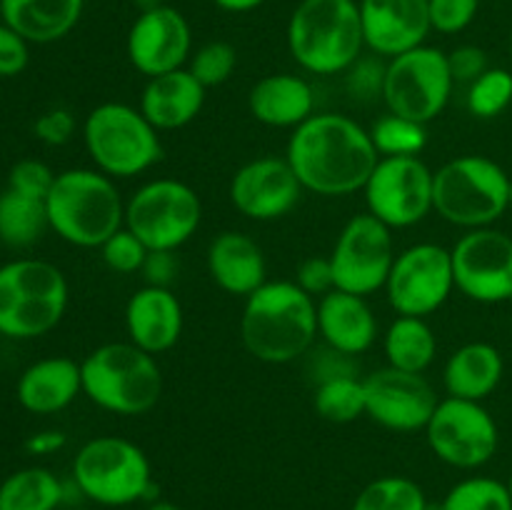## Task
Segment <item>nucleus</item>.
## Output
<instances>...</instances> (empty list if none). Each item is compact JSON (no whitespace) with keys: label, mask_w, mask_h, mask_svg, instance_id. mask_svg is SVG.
Returning <instances> with one entry per match:
<instances>
[{"label":"nucleus","mask_w":512,"mask_h":510,"mask_svg":"<svg viewBox=\"0 0 512 510\" xmlns=\"http://www.w3.org/2000/svg\"><path fill=\"white\" fill-rule=\"evenodd\" d=\"M455 290L483 305L510 303L512 298V235L505 230H465L450 248Z\"/></svg>","instance_id":"16"},{"label":"nucleus","mask_w":512,"mask_h":510,"mask_svg":"<svg viewBox=\"0 0 512 510\" xmlns=\"http://www.w3.org/2000/svg\"><path fill=\"white\" fill-rule=\"evenodd\" d=\"M45 200L28 198L5 188L0 193V243L8 248H30L48 230Z\"/></svg>","instance_id":"31"},{"label":"nucleus","mask_w":512,"mask_h":510,"mask_svg":"<svg viewBox=\"0 0 512 510\" xmlns=\"http://www.w3.org/2000/svg\"><path fill=\"white\" fill-rule=\"evenodd\" d=\"M85 0H0V18L28 43H55L78 25Z\"/></svg>","instance_id":"28"},{"label":"nucleus","mask_w":512,"mask_h":510,"mask_svg":"<svg viewBox=\"0 0 512 510\" xmlns=\"http://www.w3.org/2000/svg\"><path fill=\"white\" fill-rule=\"evenodd\" d=\"M435 170L415 158H380L363 188L365 208L390 230L423 223L433 213Z\"/></svg>","instance_id":"14"},{"label":"nucleus","mask_w":512,"mask_h":510,"mask_svg":"<svg viewBox=\"0 0 512 510\" xmlns=\"http://www.w3.org/2000/svg\"><path fill=\"white\" fill-rule=\"evenodd\" d=\"M510 210V175L488 155H458L435 170L433 213L463 230L493 228Z\"/></svg>","instance_id":"6"},{"label":"nucleus","mask_w":512,"mask_h":510,"mask_svg":"<svg viewBox=\"0 0 512 510\" xmlns=\"http://www.w3.org/2000/svg\"><path fill=\"white\" fill-rule=\"evenodd\" d=\"M83 510H103V508H83Z\"/></svg>","instance_id":"55"},{"label":"nucleus","mask_w":512,"mask_h":510,"mask_svg":"<svg viewBox=\"0 0 512 510\" xmlns=\"http://www.w3.org/2000/svg\"><path fill=\"white\" fill-rule=\"evenodd\" d=\"M213 3L225 13H250V10H258L268 0H213Z\"/></svg>","instance_id":"49"},{"label":"nucleus","mask_w":512,"mask_h":510,"mask_svg":"<svg viewBox=\"0 0 512 510\" xmlns=\"http://www.w3.org/2000/svg\"><path fill=\"white\" fill-rule=\"evenodd\" d=\"M133 5L138 8V13H145V10H153L158 5H165L163 0H133Z\"/></svg>","instance_id":"50"},{"label":"nucleus","mask_w":512,"mask_h":510,"mask_svg":"<svg viewBox=\"0 0 512 510\" xmlns=\"http://www.w3.org/2000/svg\"><path fill=\"white\" fill-rule=\"evenodd\" d=\"M508 490H510V498H512V473H510V478H508Z\"/></svg>","instance_id":"52"},{"label":"nucleus","mask_w":512,"mask_h":510,"mask_svg":"<svg viewBox=\"0 0 512 510\" xmlns=\"http://www.w3.org/2000/svg\"><path fill=\"white\" fill-rule=\"evenodd\" d=\"M65 483L48 468H23L0 483V510H58Z\"/></svg>","instance_id":"30"},{"label":"nucleus","mask_w":512,"mask_h":510,"mask_svg":"<svg viewBox=\"0 0 512 510\" xmlns=\"http://www.w3.org/2000/svg\"><path fill=\"white\" fill-rule=\"evenodd\" d=\"M298 68L310 75H343L363 55L358 0H300L285 30Z\"/></svg>","instance_id":"3"},{"label":"nucleus","mask_w":512,"mask_h":510,"mask_svg":"<svg viewBox=\"0 0 512 510\" xmlns=\"http://www.w3.org/2000/svg\"><path fill=\"white\" fill-rule=\"evenodd\" d=\"M430 25L443 35H458L478 18L480 0H428Z\"/></svg>","instance_id":"41"},{"label":"nucleus","mask_w":512,"mask_h":510,"mask_svg":"<svg viewBox=\"0 0 512 510\" xmlns=\"http://www.w3.org/2000/svg\"><path fill=\"white\" fill-rule=\"evenodd\" d=\"M505 375L503 353L493 343L473 340L455 350L443 368V385L450 398L478 400L483 403L485 398L498 390Z\"/></svg>","instance_id":"27"},{"label":"nucleus","mask_w":512,"mask_h":510,"mask_svg":"<svg viewBox=\"0 0 512 510\" xmlns=\"http://www.w3.org/2000/svg\"><path fill=\"white\" fill-rule=\"evenodd\" d=\"M295 283H298L300 288L315 300L328 295L330 290H335V275H333V265H330V258L313 255V258L303 260V263L298 265V273H295Z\"/></svg>","instance_id":"45"},{"label":"nucleus","mask_w":512,"mask_h":510,"mask_svg":"<svg viewBox=\"0 0 512 510\" xmlns=\"http://www.w3.org/2000/svg\"><path fill=\"white\" fill-rule=\"evenodd\" d=\"M448 65L455 83L470 85L490 68V60L488 53L478 48V45H458V48L448 53Z\"/></svg>","instance_id":"46"},{"label":"nucleus","mask_w":512,"mask_h":510,"mask_svg":"<svg viewBox=\"0 0 512 510\" xmlns=\"http://www.w3.org/2000/svg\"><path fill=\"white\" fill-rule=\"evenodd\" d=\"M208 90L195 80L188 68L173 73L148 78L140 93V113L163 133V130H180L193 123L205 105Z\"/></svg>","instance_id":"25"},{"label":"nucleus","mask_w":512,"mask_h":510,"mask_svg":"<svg viewBox=\"0 0 512 510\" xmlns=\"http://www.w3.org/2000/svg\"><path fill=\"white\" fill-rule=\"evenodd\" d=\"M423 433L435 458L458 470L483 468L500 448L498 420L478 400L445 395Z\"/></svg>","instance_id":"12"},{"label":"nucleus","mask_w":512,"mask_h":510,"mask_svg":"<svg viewBox=\"0 0 512 510\" xmlns=\"http://www.w3.org/2000/svg\"><path fill=\"white\" fill-rule=\"evenodd\" d=\"M83 395L100 410L113 415H143L163 395V373L158 358L130 340L105 343L80 360Z\"/></svg>","instance_id":"5"},{"label":"nucleus","mask_w":512,"mask_h":510,"mask_svg":"<svg viewBox=\"0 0 512 510\" xmlns=\"http://www.w3.org/2000/svg\"><path fill=\"white\" fill-rule=\"evenodd\" d=\"M65 443H68V438H65L63 430H40L25 440V450L30 455H53L63 450Z\"/></svg>","instance_id":"48"},{"label":"nucleus","mask_w":512,"mask_h":510,"mask_svg":"<svg viewBox=\"0 0 512 510\" xmlns=\"http://www.w3.org/2000/svg\"><path fill=\"white\" fill-rule=\"evenodd\" d=\"M45 210L50 230L75 248H100L125 225V200L118 185L95 168L58 173Z\"/></svg>","instance_id":"4"},{"label":"nucleus","mask_w":512,"mask_h":510,"mask_svg":"<svg viewBox=\"0 0 512 510\" xmlns=\"http://www.w3.org/2000/svg\"><path fill=\"white\" fill-rule=\"evenodd\" d=\"M130 65L145 78L173 73L193 55V30L188 18L173 5H158L138 13L125 38Z\"/></svg>","instance_id":"19"},{"label":"nucleus","mask_w":512,"mask_h":510,"mask_svg":"<svg viewBox=\"0 0 512 510\" xmlns=\"http://www.w3.org/2000/svg\"><path fill=\"white\" fill-rule=\"evenodd\" d=\"M145 285H158V288H173L175 278L180 273V263L175 250H150L143 263Z\"/></svg>","instance_id":"47"},{"label":"nucleus","mask_w":512,"mask_h":510,"mask_svg":"<svg viewBox=\"0 0 512 510\" xmlns=\"http://www.w3.org/2000/svg\"><path fill=\"white\" fill-rule=\"evenodd\" d=\"M510 305H512V298H510Z\"/></svg>","instance_id":"56"},{"label":"nucleus","mask_w":512,"mask_h":510,"mask_svg":"<svg viewBox=\"0 0 512 510\" xmlns=\"http://www.w3.org/2000/svg\"><path fill=\"white\" fill-rule=\"evenodd\" d=\"M248 110L268 128L295 130L315 115V90L303 75H265L250 88Z\"/></svg>","instance_id":"26"},{"label":"nucleus","mask_w":512,"mask_h":510,"mask_svg":"<svg viewBox=\"0 0 512 510\" xmlns=\"http://www.w3.org/2000/svg\"><path fill=\"white\" fill-rule=\"evenodd\" d=\"M308 375L313 385L325 383V380L340 378V375H358L353 363V355H345L340 350L323 345L320 350H313L308 360Z\"/></svg>","instance_id":"44"},{"label":"nucleus","mask_w":512,"mask_h":510,"mask_svg":"<svg viewBox=\"0 0 512 510\" xmlns=\"http://www.w3.org/2000/svg\"><path fill=\"white\" fill-rule=\"evenodd\" d=\"M365 48L390 60L425 45L430 35L428 0H358Z\"/></svg>","instance_id":"20"},{"label":"nucleus","mask_w":512,"mask_h":510,"mask_svg":"<svg viewBox=\"0 0 512 510\" xmlns=\"http://www.w3.org/2000/svg\"><path fill=\"white\" fill-rule=\"evenodd\" d=\"M70 288L58 265L18 258L0 265V335L30 340L50 333L68 310Z\"/></svg>","instance_id":"7"},{"label":"nucleus","mask_w":512,"mask_h":510,"mask_svg":"<svg viewBox=\"0 0 512 510\" xmlns=\"http://www.w3.org/2000/svg\"><path fill=\"white\" fill-rule=\"evenodd\" d=\"M383 290L390 308L398 315L428 318L438 313L455 290L450 248L438 243H415L400 250Z\"/></svg>","instance_id":"15"},{"label":"nucleus","mask_w":512,"mask_h":510,"mask_svg":"<svg viewBox=\"0 0 512 510\" xmlns=\"http://www.w3.org/2000/svg\"><path fill=\"white\" fill-rule=\"evenodd\" d=\"M383 353L390 368L425 373L438 355V338L425 318L398 315L383 335Z\"/></svg>","instance_id":"29"},{"label":"nucleus","mask_w":512,"mask_h":510,"mask_svg":"<svg viewBox=\"0 0 512 510\" xmlns=\"http://www.w3.org/2000/svg\"><path fill=\"white\" fill-rule=\"evenodd\" d=\"M75 130H78V120L70 113L68 108H50L45 113L38 115V120L33 123V133L40 143L50 145V148H58L73 140Z\"/></svg>","instance_id":"42"},{"label":"nucleus","mask_w":512,"mask_h":510,"mask_svg":"<svg viewBox=\"0 0 512 510\" xmlns=\"http://www.w3.org/2000/svg\"><path fill=\"white\" fill-rule=\"evenodd\" d=\"M83 143L95 170L113 180L143 175L163 158L160 130L128 103H100L85 115Z\"/></svg>","instance_id":"9"},{"label":"nucleus","mask_w":512,"mask_h":510,"mask_svg":"<svg viewBox=\"0 0 512 510\" xmlns=\"http://www.w3.org/2000/svg\"><path fill=\"white\" fill-rule=\"evenodd\" d=\"M303 193L305 188L285 155H260L248 160L235 170L228 188L233 208L258 223H273L293 213Z\"/></svg>","instance_id":"18"},{"label":"nucleus","mask_w":512,"mask_h":510,"mask_svg":"<svg viewBox=\"0 0 512 510\" xmlns=\"http://www.w3.org/2000/svg\"><path fill=\"white\" fill-rule=\"evenodd\" d=\"M55 178H58V173H53L50 165H45L43 160L25 158L10 168L8 188L20 195H28V198L45 200L50 190H53Z\"/></svg>","instance_id":"40"},{"label":"nucleus","mask_w":512,"mask_h":510,"mask_svg":"<svg viewBox=\"0 0 512 510\" xmlns=\"http://www.w3.org/2000/svg\"><path fill=\"white\" fill-rule=\"evenodd\" d=\"M73 485L98 508L158 500L148 455L120 435H98L80 445L73 458Z\"/></svg>","instance_id":"8"},{"label":"nucleus","mask_w":512,"mask_h":510,"mask_svg":"<svg viewBox=\"0 0 512 510\" xmlns=\"http://www.w3.org/2000/svg\"><path fill=\"white\" fill-rule=\"evenodd\" d=\"M510 58H512V33H510Z\"/></svg>","instance_id":"54"},{"label":"nucleus","mask_w":512,"mask_h":510,"mask_svg":"<svg viewBox=\"0 0 512 510\" xmlns=\"http://www.w3.org/2000/svg\"><path fill=\"white\" fill-rule=\"evenodd\" d=\"M148 510H183L180 508V505H175V503H170V500H153V503L148 505Z\"/></svg>","instance_id":"51"},{"label":"nucleus","mask_w":512,"mask_h":510,"mask_svg":"<svg viewBox=\"0 0 512 510\" xmlns=\"http://www.w3.org/2000/svg\"><path fill=\"white\" fill-rule=\"evenodd\" d=\"M365 415L393 433H418L433 418L440 398L423 373L385 368L363 378Z\"/></svg>","instance_id":"17"},{"label":"nucleus","mask_w":512,"mask_h":510,"mask_svg":"<svg viewBox=\"0 0 512 510\" xmlns=\"http://www.w3.org/2000/svg\"><path fill=\"white\" fill-rule=\"evenodd\" d=\"M453 88L448 53L433 45H418L388 60L383 103L388 113L428 125L448 108Z\"/></svg>","instance_id":"11"},{"label":"nucleus","mask_w":512,"mask_h":510,"mask_svg":"<svg viewBox=\"0 0 512 510\" xmlns=\"http://www.w3.org/2000/svg\"><path fill=\"white\" fill-rule=\"evenodd\" d=\"M350 510H430V503L413 478L383 475L360 490Z\"/></svg>","instance_id":"34"},{"label":"nucleus","mask_w":512,"mask_h":510,"mask_svg":"<svg viewBox=\"0 0 512 510\" xmlns=\"http://www.w3.org/2000/svg\"><path fill=\"white\" fill-rule=\"evenodd\" d=\"M100 258L108 265V270L118 275H133L143 270L145 258H148L150 250L145 248L143 240L138 235L130 233L128 228H120L118 233L110 235L103 245H100Z\"/></svg>","instance_id":"38"},{"label":"nucleus","mask_w":512,"mask_h":510,"mask_svg":"<svg viewBox=\"0 0 512 510\" xmlns=\"http://www.w3.org/2000/svg\"><path fill=\"white\" fill-rule=\"evenodd\" d=\"M368 130L380 158H415L428 145V125L395 113L380 115Z\"/></svg>","instance_id":"33"},{"label":"nucleus","mask_w":512,"mask_h":510,"mask_svg":"<svg viewBox=\"0 0 512 510\" xmlns=\"http://www.w3.org/2000/svg\"><path fill=\"white\" fill-rule=\"evenodd\" d=\"M438 510H512L508 483L488 475H470L445 493Z\"/></svg>","instance_id":"35"},{"label":"nucleus","mask_w":512,"mask_h":510,"mask_svg":"<svg viewBox=\"0 0 512 510\" xmlns=\"http://www.w3.org/2000/svg\"><path fill=\"white\" fill-rule=\"evenodd\" d=\"M385 68L388 60L380 55H360L348 70H345V90L353 100L360 103H370L375 98H383V85H385Z\"/></svg>","instance_id":"39"},{"label":"nucleus","mask_w":512,"mask_h":510,"mask_svg":"<svg viewBox=\"0 0 512 510\" xmlns=\"http://www.w3.org/2000/svg\"><path fill=\"white\" fill-rule=\"evenodd\" d=\"M470 115L480 120L498 118L500 113L510 108L512 103V73L505 68H493L490 65L478 80L468 85L465 95Z\"/></svg>","instance_id":"36"},{"label":"nucleus","mask_w":512,"mask_h":510,"mask_svg":"<svg viewBox=\"0 0 512 510\" xmlns=\"http://www.w3.org/2000/svg\"><path fill=\"white\" fill-rule=\"evenodd\" d=\"M30 63V43L0 20V78H15Z\"/></svg>","instance_id":"43"},{"label":"nucleus","mask_w":512,"mask_h":510,"mask_svg":"<svg viewBox=\"0 0 512 510\" xmlns=\"http://www.w3.org/2000/svg\"><path fill=\"white\" fill-rule=\"evenodd\" d=\"M240 338L260 363H293L308 355L318 338V300L295 280H268L245 298Z\"/></svg>","instance_id":"2"},{"label":"nucleus","mask_w":512,"mask_h":510,"mask_svg":"<svg viewBox=\"0 0 512 510\" xmlns=\"http://www.w3.org/2000/svg\"><path fill=\"white\" fill-rule=\"evenodd\" d=\"M318 335L345 355H363L378 340V318L363 295L330 290L318 300Z\"/></svg>","instance_id":"23"},{"label":"nucleus","mask_w":512,"mask_h":510,"mask_svg":"<svg viewBox=\"0 0 512 510\" xmlns=\"http://www.w3.org/2000/svg\"><path fill=\"white\" fill-rule=\"evenodd\" d=\"M203 200L178 178H155L125 200V228L148 250H178L198 233Z\"/></svg>","instance_id":"10"},{"label":"nucleus","mask_w":512,"mask_h":510,"mask_svg":"<svg viewBox=\"0 0 512 510\" xmlns=\"http://www.w3.org/2000/svg\"><path fill=\"white\" fill-rule=\"evenodd\" d=\"M208 275L223 293L248 298L268 283V263L258 240L240 230H223L215 235L205 255Z\"/></svg>","instance_id":"22"},{"label":"nucleus","mask_w":512,"mask_h":510,"mask_svg":"<svg viewBox=\"0 0 512 510\" xmlns=\"http://www.w3.org/2000/svg\"><path fill=\"white\" fill-rule=\"evenodd\" d=\"M395 255L398 253H395L393 230L388 225L380 223L368 210L353 215L343 225L328 255L335 288L363 298L378 293L388 283Z\"/></svg>","instance_id":"13"},{"label":"nucleus","mask_w":512,"mask_h":510,"mask_svg":"<svg viewBox=\"0 0 512 510\" xmlns=\"http://www.w3.org/2000/svg\"><path fill=\"white\" fill-rule=\"evenodd\" d=\"M78 395H83L80 363L65 355L35 360L20 373L15 383V398L20 408L33 415H53L68 408Z\"/></svg>","instance_id":"24"},{"label":"nucleus","mask_w":512,"mask_h":510,"mask_svg":"<svg viewBox=\"0 0 512 510\" xmlns=\"http://www.w3.org/2000/svg\"><path fill=\"white\" fill-rule=\"evenodd\" d=\"M185 68L195 75V80L205 90L218 88L233 78L235 68H238V50L225 40H210V43H203L198 50H193Z\"/></svg>","instance_id":"37"},{"label":"nucleus","mask_w":512,"mask_h":510,"mask_svg":"<svg viewBox=\"0 0 512 510\" xmlns=\"http://www.w3.org/2000/svg\"><path fill=\"white\" fill-rule=\"evenodd\" d=\"M285 158L308 193L345 198L365 188L380 155L358 120L315 113L290 133Z\"/></svg>","instance_id":"1"},{"label":"nucleus","mask_w":512,"mask_h":510,"mask_svg":"<svg viewBox=\"0 0 512 510\" xmlns=\"http://www.w3.org/2000/svg\"><path fill=\"white\" fill-rule=\"evenodd\" d=\"M313 408L335 425L353 423L365 415V385L358 375H340L313 385Z\"/></svg>","instance_id":"32"},{"label":"nucleus","mask_w":512,"mask_h":510,"mask_svg":"<svg viewBox=\"0 0 512 510\" xmlns=\"http://www.w3.org/2000/svg\"><path fill=\"white\" fill-rule=\"evenodd\" d=\"M510 208H512V178H510Z\"/></svg>","instance_id":"53"},{"label":"nucleus","mask_w":512,"mask_h":510,"mask_svg":"<svg viewBox=\"0 0 512 510\" xmlns=\"http://www.w3.org/2000/svg\"><path fill=\"white\" fill-rule=\"evenodd\" d=\"M125 333L150 355L168 353L183 335V305L173 288L143 285L125 305Z\"/></svg>","instance_id":"21"}]
</instances>
